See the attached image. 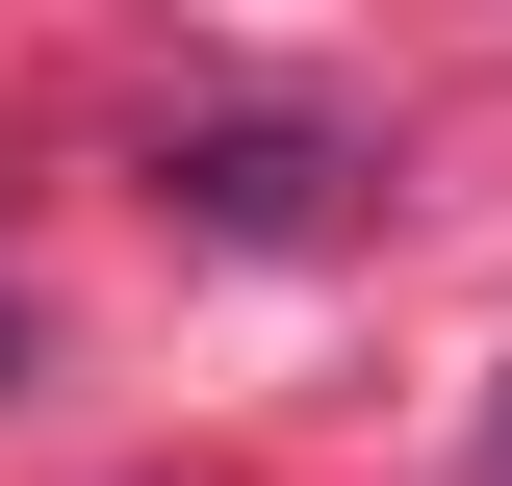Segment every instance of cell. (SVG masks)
<instances>
[{
    "label": "cell",
    "mask_w": 512,
    "mask_h": 486,
    "mask_svg": "<svg viewBox=\"0 0 512 486\" xmlns=\"http://www.w3.org/2000/svg\"><path fill=\"white\" fill-rule=\"evenodd\" d=\"M180 205H205V231H256V256H282V231H333V128H282V103L180 128Z\"/></svg>",
    "instance_id": "obj_1"
},
{
    "label": "cell",
    "mask_w": 512,
    "mask_h": 486,
    "mask_svg": "<svg viewBox=\"0 0 512 486\" xmlns=\"http://www.w3.org/2000/svg\"><path fill=\"white\" fill-rule=\"evenodd\" d=\"M487 486H512V410H487Z\"/></svg>",
    "instance_id": "obj_2"
},
{
    "label": "cell",
    "mask_w": 512,
    "mask_h": 486,
    "mask_svg": "<svg viewBox=\"0 0 512 486\" xmlns=\"http://www.w3.org/2000/svg\"><path fill=\"white\" fill-rule=\"evenodd\" d=\"M0 359H26V307H0Z\"/></svg>",
    "instance_id": "obj_3"
}]
</instances>
